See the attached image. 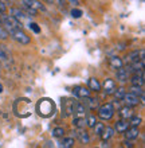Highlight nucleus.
<instances>
[{
	"mask_svg": "<svg viewBox=\"0 0 145 148\" xmlns=\"http://www.w3.org/2000/svg\"><path fill=\"white\" fill-rule=\"evenodd\" d=\"M36 110H38V113L42 117H48L54 113L55 105H54V102L51 101V100H48V98H42L36 104Z\"/></svg>",
	"mask_w": 145,
	"mask_h": 148,
	"instance_id": "nucleus-1",
	"label": "nucleus"
},
{
	"mask_svg": "<svg viewBox=\"0 0 145 148\" xmlns=\"http://www.w3.org/2000/svg\"><path fill=\"white\" fill-rule=\"evenodd\" d=\"M30 101L27 98H19L15 101V105H14V110H15L16 116L19 117H27L30 114Z\"/></svg>",
	"mask_w": 145,
	"mask_h": 148,
	"instance_id": "nucleus-2",
	"label": "nucleus"
},
{
	"mask_svg": "<svg viewBox=\"0 0 145 148\" xmlns=\"http://www.w3.org/2000/svg\"><path fill=\"white\" fill-rule=\"evenodd\" d=\"M0 22L5 27V31L8 30H15V28H22L23 24L20 23L18 19H15L12 15H1L0 16Z\"/></svg>",
	"mask_w": 145,
	"mask_h": 148,
	"instance_id": "nucleus-3",
	"label": "nucleus"
},
{
	"mask_svg": "<svg viewBox=\"0 0 145 148\" xmlns=\"http://www.w3.org/2000/svg\"><path fill=\"white\" fill-rule=\"evenodd\" d=\"M8 34L11 35V38L14 39V40H16L18 43H20V45H28L30 43V36L27 35V34H24L23 31H22V28H15V30H8Z\"/></svg>",
	"mask_w": 145,
	"mask_h": 148,
	"instance_id": "nucleus-4",
	"label": "nucleus"
},
{
	"mask_svg": "<svg viewBox=\"0 0 145 148\" xmlns=\"http://www.w3.org/2000/svg\"><path fill=\"white\" fill-rule=\"evenodd\" d=\"M98 116L101 120H110L112 117L114 116V106L113 104H103L102 106H99V109H98Z\"/></svg>",
	"mask_w": 145,
	"mask_h": 148,
	"instance_id": "nucleus-5",
	"label": "nucleus"
},
{
	"mask_svg": "<svg viewBox=\"0 0 145 148\" xmlns=\"http://www.w3.org/2000/svg\"><path fill=\"white\" fill-rule=\"evenodd\" d=\"M10 15H12L15 19H18L20 22V23H23L24 20L28 18V15L26 14L24 11H22L20 8H18V7H12V8H10Z\"/></svg>",
	"mask_w": 145,
	"mask_h": 148,
	"instance_id": "nucleus-6",
	"label": "nucleus"
},
{
	"mask_svg": "<svg viewBox=\"0 0 145 148\" xmlns=\"http://www.w3.org/2000/svg\"><path fill=\"white\" fill-rule=\"evenodd\" d=\"M124 101H125L126 105L129 106H136L138 105V102H140V98H138V96H136L134 93H125V96H124V98H122Z\"/></svg>",
	"mask_w": 145,
	"mask_h": 148,
	"instance_id": "nucleus-7",
	"label": "nucleus"
},
{
	"mask_svg": "<svg viewBox=\"0 0 145 148\" xmlns=\"http://www.w3.org/2000/svg\"><path fill=\"white\" fill-rule=\"evenodd\" d=\"M12 59H11V54H10V51L5 49V46H0V63H3V65H7L10 63Z\"/></svg>",
	"mask_w": 145,
	"mask_h": 148,
	"instance_id": "nucleus-8",
	"label": "nucleus"
},
{
	"mask_svg": "<svg viewBox=\"0 0 145 148\" xmlns=\"http://www.w3.org/2000/svg\"><path fill=\"white\" fill-rule=\"evenodd\" d=\"M74 105H75V101H71V100H66V101L63 102V116H70V114H73L74 113Z\"/></svg>",
	"mask_w": 145,
	"mask_h": 148,
	"instance_id": "nucleus-9",
	"label": "nucleus"
},
{
	"mask_svg": "<svg viewBox=\"0 0 145 148\" xmlns=\"http://www.w3.org/2000/svg\"><path fill=\"white\" fill-rule=\"evenodd\" d=\"M103 88H105V94L106 96L113 94L114 92H116V82H114V79H110V78L105 79V82H103Z\"/></svg>",
	"mask_w": 145,
	"mask_h": 148,
	"instance_id": "nucleus-10",
	"label": "nucleus"
},
{
	"mask_svg": "<svg viewBox=\"0 0 145 148\" xmlns=\"http://www.w3.org/2000/svg\"><path fill=\"white\" fill-rule=\"evenodd\" d=\"M125 137L126 140H133V139H137L138 135H140V131H138V128L136 127V125H133L132 128H128L125 131Z\"/></svg>",
	"mask_w": 145,
	"mask_h": 148,
	"instance_id": "nucleus-11",
	"label": "nucleus"
},
{
	"mask_svg": "<svg viewBox=\"0 0 145 148\" xmlns=\"http://www.w3.org/2000/svg\"><path fill=\"white\" fill-rule=\"evenodd\" d=\"M73 93L79 98H83V97H87V96H90V90H87L85 86H75L74 89H73Z\"/></svg>",
	"mask_w": 145,
	"mask_h": 148,
	"instance_id": "nucleus-12",
	"label": "nucleus"
},
{
	"mask_svg": "<svg viewBox=\"0 0 145 148\" xmlns=\"http://www.w3.org/2000/svg\"><path fill=\"white\" fill-rule=\"evenodd\" d=\"M129 123H128V120H125V119H122V120H120V121H117L116 123V131L117 132H120V133H124L126 131V129L129 128Z\"/></svg>",
	"mask_w": 145,
	"mask_h": 148,
	"instance_id": "nucleus-13",
	"label": "nucleus"
},
{
	"mask_svg": "<svg viewBox=\"0 0 145 148\" xmlns=\"http://www.w3.org/2000/svg\"><path fill=\"white\" fill-rule=\"evenodd\" d=\"M113 135H114V129L112 128V127H103V129H102V132L99 136L102 137L103 141H108Z\"/></svg>",
	"mask_w": 145,
	"mask_h": 148,
	"instance_id": "nucleus-14",
	"label": "nucleus"
},
{
	"mask_svg": "<svg viewBox=\"0 0 145 148\" xmlns=\"http://www.w3.org/2000/svg\"><path fill=\"white\" fill-rule=\"evenodd\" d=\"M128 75H129V70H126L124 67H118L117 69V79L121 82L128 81Z\"/></svg>",
	"mask_w": 145,
	"mask_h": 148,
	"instance_id": "nucleus-15",
	"label": "nucleus"
},
{
	"mask_svg": "<svg viewBox=\"0 0 145 148\" xmlns=\"http://www.w3.org/2000/svg\"><path fill=\"white\" fill-rule=\"evenodd\" d=\"M73 125H74L75 128H83V127L86 125V119H85V116H74Z\"/></svg>",
	"mask_w": 145,
	"mask_h": 148,
	"instance_id": "nucleus-16",
	"label": "nucleus"
},
{
	"mask_svg": "<svg viewBox=\"0 0 145 148\" xmlns=\"http://www.w3.org/2000/svg\"><path fill=\"white\" fill-rule=\"evenodd\" d=\"M120 116L122 117V119H125V120H128V119H130V116L133 114L132 113V106H129V105H125L124 108H121L120 109Z\"/></svg>",
	"mask_w": 145,
	"mask_h": 148,
	"instance_id": "nucleus-17",
	"label": "nucleus"
},
{
	"mask_svg": "<svg viewBox=\"0 0 145 148\" xmlns=\"http://www.w3.org/2000/svg\"><path fill=\"white\" fill-rule=\"evenodd\" d=\"M83 106L85 108H89V109H94V108H97V100H94V98H90L89 96L87 97H83Z\"/></svg>",
	"mask_w": 145,
	"mask_h": 148,
	"instance_id": "nucleus-18",
	"label": "nucleus"
},
{
	"mask_svg": "<svg viewBox=\"0 0 145 148\" xmlns=\"http://www.w3.org/2000/svg\"><path fill=\"white\" fill-rule=\"evenodd\" d=\"M144 85V75L142 74H134L132 78V86H142Z\"/></svg>",
	"mask_w": 145,
	"mask_h": 148,
	"instance_id": "nucleus-19",
	"label": "nucleus"
},
{
	"mask_svg": "<svg viewBox=\"0 0 145 148\" xmlns=\"http://www.w3.org/2000/svg\"><path fill=\"white\" fill-rule=\"evenodd\" d=\"M89 88H90V90H93V92H99V90H101V85H99V82H98L97 78H90V79H89Z\"/></svg>",
	"mask_w": 145,
	"mask_h": 148,
	"instance_id": "nucleus-20",
	"label": "nucleus"
},
{
	"mask_svg": "<svg viewBox=\"0 0 145 148\" xmlns=\"http://www.w3.org/2000/svg\"><path fill=\"white\" fill-rule=\"evenodd\" d=\"M109 63L113 69H118V67L122 66V61H121V58H118V57H112V58L109 59Z\"/></svg>",
	"mask_w": 145,
	"mask_h": 148,
	"instance_id": "nucleus-21",
	"label": "nucleus"
},
{
	"mask_svg": "<svg viewBox=\"0 0 145 148\" xmlns=\"http://www.w3.org/2000/svg\"><path fill=\"white\" fill-rule=\"evenodd\" d=\"M77 136H78V139L82 143H89V135H87V132L85 131L83 132L82 128H78V132H77Z\"/></svg>",
	"mask_w": 145,
	"mask_h": 148,
	"instance_id": "nucleus-22",
	"label": "nucleus"
},
{
	"mask_svg": "<svg viewBox=\"0 0 145 148\" xmlns=\"http://www.w3.org/2000/svg\"><path fill=\"white\" fill-rule=\"evenodd\" d=\"M61 147L63 148H71L73 145H74V139L73 137H65L62 141H61Z\"/></svg>",
	"mask_w": 145,
	"mask_h": 148,
	"instance_id": "nucleus-23",
	"label": "nucleus"
},
{
	"mask_svg": "<svg viewBox=\"0 0 145 148\" xmlns=\"http://www.w3.org/2000/svg\"><path fill=\"white\" fill-rule=\"evenodd\" d=\"M86 119V124L90 127V128H94V125L97 124V119H95V116H93V114H89V116L85 117Z\"/></svg>",
	"mask_w": 145,
	"mask_h": 148,
	"instance_id": "nucleus-24",
	"label": "nucleus"
},
{
	"mask_svg": "<svg viewBox=\"0 0 145 148\" xmlns=\"http://www.w3.org/2000/svg\"><path fill=\"white\" fill-rule=\"evenodd\" d=\"M141 121H142L141 117H138V116H133V114H132V116H130V121H129V124L136 125V127H137V125L141 124Z\"/></svg>",
	"mask_w": 145,
	"mask_h": 148,
	"instance_id": "nucleus-25",
	"label": "nucleus"
},
{
	"mask_svg": "<svg viewBox=\"0 0 145 148\" xmlns=\"http://www.w3.org/2000/svg\"><path fill=\"white\" fill-rule=\"evenodd\" d=\"M132 93H134L136 96H141V94H144V92H142V86H133V88H132Z\"/></svg>",
	"mask_w": 145,
	"mask_h": 148,
	"instance_id": "nucleus-26",
	"label": "nucleus"
},
{
	"mask_svg": "<svg viewBox=\"0 0 145 148\" xmlns=\"http://www.w3.org/2000/svg\"><path fill=\"white\" fill-rule=\"evenodd\" d=\"M63 133H65V131H63V128H55L54 131H52V135H54L55 137H62Z\"/></svg>",
	"mask_w": 145,
	"mask_h": 148,
	"instance_id": "nucleus-27",
	"label": "nucleus"
},
{
	"mask_svg": "<svg viewBox=\"0 0 145 148\" xmlns=\"http://www.w3.org/2000/svg\"><path fill=\"white\" fill-rule=\"evenodd\" d=\"M114 93H116V98H117V100H122L124 96H125V90L121 88V89H118L117 92H114Z\"/></svg>",
	"mask_w": 145,
	"mask_h": 148,
	"instance_id": "nucleus-28",
	"label": "nucleus"
},
{
	"mask_svg": "<svg viewBox=\"0 0 145 148\" xmlns=\"http://www.w3.org/2000/svg\"><path fill=\"white\" fill-rule=\"evenodd\" d=\"M103 127H105V125L102 124V123H97V124L94 125L95 133H97V135H101V132H102V129H103Z\"/></svg>",
	"mask_w": 145,
	"mask_h": 148,
	"instance_id": "nucleus-29",
	"label": "nucleus"
},
{
	"mask_svg": "<svg viewBox=\"0 0 145 148\" xmlns=\"http://www.w3.org/2000/svg\"><path fill=\"white\" fill-rule=\"evenodd\" d=\"M71 16L75 18V19H78V18L82 16V11H81V10H73V11H71Z\"/></svg>",
	"mask_w": 145,
	"mask_h": 148,
	"instance_id": "nucleus-30",
	"label": "nucleus"
},
{
	"mask_svg": "<svg viewBox=\"0 0 145 148\" xmlns=\"http://www.w3.org/2000/svg\"><path fill=\"white\" fill-rule=\"evenodd\" d=\"M30 28H31L35 34H39V32H40V28L38 27V24H36V23H30Z\"/></svg>",
	"mask_w": 145,
	"mask_h": 148,
	"instance_id": "nucleus-31",
	"label": "nucleus"
},
{
	"mask_svg": "<svg viewBox=\"0 0 145 148\" xmlns=\"http://www.w3.org/2000/svg\"><path fill=\"white\" fill-rule=\"evenodd\" d=\"M7 35H8V32L5 31L1 26H0V39H5L7 38Z\"/></svg>",
	"mask_w": 145,
	"mask_h": 148,
	"instance_id": "nucleus-32",
	"label": "nucleus"
},
{
	"mask_svg": "<svg viewBox=\"0 0 145 148\" xmlns=\"http://www.w3.org/2000/svg\"><path fill=\"white\" fill-rule=\"evenodd\" d=\"M5 10H7V7H5V4L0 0V14H4L5 12Z\"/></svg>",
	"mask_w": 145,
	"mask_h": 148,
	"instance_id": "nucleus-33",
	"label": "nucleus"
},
{
	"mask_svg": "<svg viewBox=\"0 0 145 148\" xmlns=\"http://www.w3.org/2000/svg\"><path fill=\"white\" fill-rule=\"evenodd\" d=\"M124 145H125V147H133V145H132V143H129L128 140H126L125 143H124Z\"/></svg>",
	"mask_w": 145,
	"mask_h": 148,
	"instance_id": "nucleus-34",
	"label": "nucleus"
},
{
	"mask_svg": "<svg viewBox=\"0 0 145 148\" xmlns=\"http://www.w3.org/2000/svg\"><path fill=\"white\" fill-rule=\"evenodd\" d=\"M71 3H74V4H78V0H70Z\"/></svg>",
	"mask_w": 145,
	"mask_h": 148,
	"instance_id": "nucleus-35",
	"label": "nucleus"
},
{
	"mask_svg": "<svg viewBox=\"0 0 145 148\" xmlns=\"http://www.w3.org/2000/svg\"><path fill=\"white\" fill-rule=\"evenodd\" d=\"M1 92H3V86L0 85V93H1Z\"/></svg>",
	"mask_w": 145,
	"mask_h": 148,
	"instance_id": "nucleus-36",
	"label": "nucleus"
},
{
	"mask_svg": "<svg viewBox=\"0 0 145 148\" xmlns=\"http://www.w3.org/2000/svg\"><path fill=\"white\" fill-rule=\"evenodd\" d=\"M0 16H1V14H0Z\"/></svg>",
	"mask_w": 145,
	"mask_h": 148,
	"instance_id": "nucleus-37",
	"label": "nucleus"
}]
</instances>
